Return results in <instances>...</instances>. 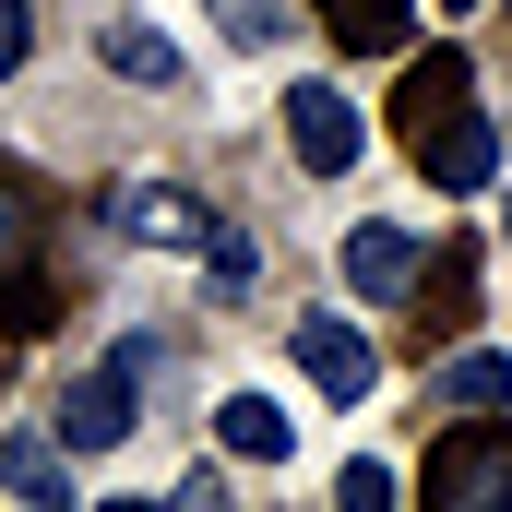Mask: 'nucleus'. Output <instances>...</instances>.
<instances>
[{"instance_id":"obj_3","label":"nucleus","mask_w":512,"mask_h":512,"mask_svg":"<svg viewBox=\"0 0 512 512\" xmlns=\"http://www.w3.org/2000/svg\"><path fill=\"white\" fill-rule=\"evenodd\" d=\"M48 310V215H36V179L0 167V334H24Z\"/></svg>"},{"instance_id":"obj_6","label":"nucleus","mask_w":512,"mask_h":512,"mask_svg":"<svg viewBox=\"0 0 512 512\" xmlns=\"http://www.w3.org/2000/svg\"><path fill=\"white\" fill-rule=\"evenodd\" d=\"M120 227L143 239V251H203V239H215V215H203L191 191H167V179H143V191H120Z\"/></svg>"},{"instance_id":"obj_12","label":"nucleus","mask_w":512,"mask_h":512,"mask_svg":"<svg viewBox=\"0 0 512 512\" xmlns=\"http://www.w3.org/2000/svg\"><path fill=\"white\" fill-rule=\"evenodd\" d=\"M215 429H227V453H251V465H274V453H286V417H274V393H227V417H215Z\"/></svg>"},{"instance_id":"obj_7","label":"nucleus","mask_w":512,"mask_h":512,"mask_svg":"<svg viewBox=\"0 0 512 512\" xmlns=\"http://www.w3.org/2000/svg\"><path fill=\"white\" fill-rule=\"evenodd\" d=\"M417 274H429V251H417L405 227H358V239H346V286H358V298H417Z\"/></svg>"},{"instance_id":"obj_5","label":"nucleus","mask_w":512,"mask_h":512,"mask_svg":"<svg viewBox=\"0 0 512 512\" xmlns=\"http://www.w3.org/2000/svg\"><path fill=\"white\" fill-rule=\"evenodd\" d=\"M286 143H298L310 179H346V167H358V108L322 96V84H298V96H286Z\"/></svg>"},{"instance_id":"obj_10","label":"nucleus","mask_w":512,"mask_h":512,"mask_svg":"<svg viewBox=\"0 0 512 512\" xmlns=\"http://www.w3.org/2000/svg\"><path fill=\"white\" fill-rule=\"evenodd\" d=\"M0 477H12V489H24V501H72V465H60V441H36V429H12V441H0Z\"/></svg>"},{"instance_id":"obj_18","label":"nucleus","mask_w":512,"mask_h":512,"mask_svg":"<svg viewBox=\"0 0 512 512\" xmlns=\"http://www.w3.org/2000/svg\"><path fill=\"white\" fill-rule=\"evenodd\" d=\"M501 239H512V215H501Z\"/></svg>"},{"instance_id":"obj_17","label":"nucleus","mask_w":512,"mask_h":512,"mask_svg":"<svg viewBox=\"0 0 512 512\" xmlns=\"http://www.w3.org/2000/svg\"><path fill=\"white\" fill-rule=\"evenodd\" d=\"M334 489H346V512H382V501H393V477H382V465H346Z\"/></svg>"},{"instance_id":"obj_11","label":"nucleus","mask_w":512,"mask_h":512,"mask_svg":"<svg viewBox=\"0 0 512 512\" xmlns=\"http://www.w3.org/2000/svg\"><path fill=\"white\" fill-rule=\"evenodd\" d=\"M322 36L358 48V60H382L393 36H405V0H322Z\"/></svg>"},{"instance_id":"obj_1","label":"nucleus","mask_w":512,"mask_h":512,"mask_svg":"<svg viewBox=\"0 0 512 512\" xmlns=\"http://www.w3.org/2000/svg\"><path fill=\"white\" fill-rule=\"evenodd\" d=\"M393 131H405L429 191H489L501 179V131H489L477 84H465V48H417V72L393 84Z\"/></svg>"},{"instance_id":"obj_19","label":"nucleus","mask_w":512,"mask_h":512,"mask_svg":"<svg viewBox=\"0 0 512 512\" xmlns=\"http://www.w3.org/2000/svg\"><path fill=\"white\" fill-rule=\"evenodd\" d=\"M453 12H465V0H453Z\"/></svg>"},{"instance_id":"obj_4","label":"nucleus","mask_w":512,"mask_h":512,"mask_svg":"<svg viewBox=\"0 0 512 512\" xmlns=\"http://www.w3.org/2000/svg\"><path fill=\"white\" fill-rule=\"evenodd\" d=\"M131 417H143V346H120L96 382L60 393V441H72V453H108V441H131Z\"/></svg>"},{"instance_id":"obj_15","label":"nucleus","mask_w":512,"mask_h":512,"mask_svg":"<svg viewBox=\"0 0 512 512\" xmlns=\"http://www.w3.org/2000/svg\"><path fill=\"white\" fill-rule=\"evenodd\" d=\"M203 274H215V286H251V239H239V227H215V239H203Z\"/></svg>"},{"instance_id":"obj_8","label":"nucleus","mask_w":512,"mask_h":512,"mask_svg":"<svg viewBox=\"0 0 512 512\" xmlns=\"http://www.w3.org/2000/svg\"><path fill=\"white\" fill-rule=\"evenodd\" d=\"M298 370L334 393V405H358V393H370V346H358V322H322V310H310V322H298Z\"/></svg>"},{"instance_id":"obj_13","label":"nucleus","mask_w":512,"mask_h":512,"mask_svg":"<svg viewBox=\"0 0 512 512\" xmlns=\"http://www.w3.org/2000/svg\"><path fill=\"white\" fill-rule=\"evenodd\" d=\"M441 393H453V405H512V358H489V346H453V358H441Z\"/></svg>"},{"instance_id":"obj_16","label":"nucleus","mask_w":512,"mask_h":512,"mask_svg":"<svg viewBox=\"0 0 512 512\" xmlns=\"http://www.w3.org/2000/svg\"><path fill=\"white\" fill-rule=\"evenodd\" d=\"M24 48H36V12H24V0H0V72H24Z\"/></svg>"},{"instance_id":"obj_9","label":"nucleus","mask_w":512,"mask_h":512,"mask_svg":"<svg viewBox=\"0 0 512 512\" xmlns=\"http://www.w3.org/2000/svg\"><path fill=\"white\" fill-rule=\"evenodd\" d=\"M96 60H108V72H120V84H179V48H167V36H155V24H96Z\"/></svg>"},{"instance_id":"obj_2","label":"nucleus","mask_w":512,"mask_h":512,"mask_svg":"<svg viewBox=\"0 0 512 512\" xmlns=\"http://www.w3.org/2000/svg\"><path fill=\"white\" fill-rule=\"evenodd\" d=\"M417 501H429V512H512V417L441 429L429 465H417Z\"/></svg>"},{"instance_id":"obj_14","label":"nucleus","mask_w":512,"mask_h":512,"mask_svg":"<svg viewBox=\"0 0 512 512\" xmlns=\"http://www.w3.org/2000/svg\"><path fill=\"white\" fill-rule=\"evenodd\" d=\"M227 24V48H274V0H203Z\"/></svg>"}]
</instances>
